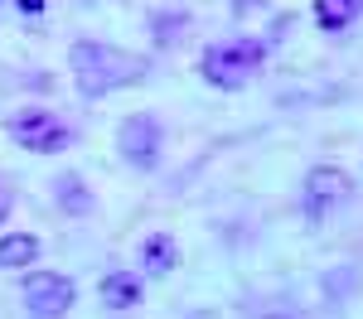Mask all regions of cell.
Here are the masks:
<instances>
[{
    "label": "cell",
    "instance_id": "6",
    "mask_svg": "<svg viewBox=\"0 0 363 319\" xmlns=\"http://www.w3.org/2000/svg\"><path fill=\"white\" fill-rule=\"evenodd\" d=\"M344 194H349V174L335 170V165H315V170L306 174V203L315 213H325V208L339 203Z\"/></svg>",
    "mask_w": 363,
    "mask_h": 319
},
{
    "label": "cell",
    "instance_id": "9",
    "mask_svg": "<svg viewBox=\"0 0 363 319\" xmlns=\"http://www.w3.org/2000/svg\"><path fill=\"white\" fill-rule=\"evenodd\" d=\"M140 257H145V266H150L155 276H165V271H174V261H179V247H174L169 232H150L145 247H140Z\"/></svg>",
    "mask_w": 363,
    "mask_h": 319
},
{
    "label": "cell",
    "instance_id": "3",
    "mask_svg": "<svg viewBox=\"0 0 363 319\" xmlns=\"http://www.w3.org/2000/svg\"><path fill=\"white\" fill-rule=\"evenodd\" d=\"M5 131H10V141L20 145V150H34V155H58L63 145L73 141V131H68L54 112H44V107L15 112L5 121Z\"/></svg>",
    "mask_w": 363,
    "mask_h": 319
},
{
    "label": "cell",
    "instance_id": "1",
    "mask_svg": "<svg viewBox=\"0 0 363 319\" xmlns=\"http://www.w3.org/2000/svg\"><path fill=\"white\" fill-rule=\"evenodd\" d=\"M73 83L83 97H107V92H121V87H136L145 78V58L126 54V49H112V44H97V39H83L73 44Z\"/></svg>",
    "mask_w": 363,
    "mask_h": 319
},
{
    "label": "cell",
    "instance_id": "15",
    "mask_svg": "<svg viewBox=\"0 0 363 319\" xmlns=\"http://www.w3.org/2000/svg\"><path fill=\"white\" fill-rule=\"evenodd\" d=\"M272 319H291V315H272Z\"/></svg>",
    "mask_w": 363,
    "mask_h": 319
},
{
    "label": "cell",
    "instance_id": "8",
    "mask_svg": "<svg viewBox=\"0 0 363 319\" xmlns=\"http://www.w3.org/2000/svg\"><path fill=\"white\" fill-rule=\"evenodd\" d=\"M359 15H363V0H315V25L330 29V34L349 29Z\"/></svg>",
    "mask_w": 363,
    "mask_h": 319
},
{
    "label": "cell",
    "instance_id": "2",
    "mask_svg": "<svg viewBox=\"0 0 363 319\" xmlns=\"http://www.w3.org/2000/svg\"><path fill=\"white\" fill-rule=\"evenodd\" d=\"M267 63V44L262 39H223V44H208L203 49V78L213 87H247Z\"/></svg>",
    "mask_w": 363,
    "mask_h": 319
},
{
    "label": "cell",
    "instance_id": "12",
    "mask_svg": "<svg viewBox=\"0 0 363 319\" xmlns=\"http://www.w3.org/2000/svg\"><path fill=\"white\" fill-rule=\"evenodd\" d=\"M267 0H233V15H252V10H262Z\"/></svg>",
    "mask_w": 363,
    "mask_h": 319
},
{
    "label": "cell",
    "instance_id": "14",
    "mask_svg": "<svg viewBox=\"0 0 363 319\" xmlns=\"http://www.w3.org/2000/svg\"><path fill=\"white\" fill-rule=\"evenodd\" d=\"M5 218H10V194L0 189V223H5Z\"/></svg>",
    "mask_w": 363,
    "mask_h": 319
},
{
    "label": "cell",
    "instance_id": "11",
    "mask_svg": "<svg viewBox=\"0 0 363 319\" xmlns=\"http://www.w3.org/2000/svg\"><path fill=\"white\" fill-rule=\"evenodd\" d=\"M54 194H58V203H63L68 213H92V194L83 189V179H78V174H58V179H54Z\"/></svg>",
    "mask_w": 363,
    "mask_h": 319
},
{
    "label": "cell",
    "instance_id": "7",
    "mask_svg": "<svg viewBox=\"0 0 363 319\" xmlns=\"http://www.w3.org/2000/svg\"><path fill=\"white\" fill-rule=\"evenodd\" d=\"M39 261V237L34 232H5L0 237V266L5 271H20V266H34Z\"/></svg>",
    "mask_w": 363,
    "mask_h": 319
},
{
    "label": "cell",
    "instance_id": "10",
    "mask_svg": "<svg viewBox=\"0 0 363 319\" xmlns=\"http://www.w3.org/2000/svg\"><path fill=\"white\" fill-rule=\"evenodd\" d=\"M102 300H107L112 310H131L140 300V281L126 276V271H112V276H102Z\"/></svg>",
    "mask_w": 363,
    "mask_h": 319
},
{
    "label": "cell",
    "instance_id": "5",
    "mask_svg": "<svg viewBox=\"0 0 363 319\" xmlns=\"http://www.w3.org/2000/svg\"><path fill=\"white\" fill-rule=\"evenodd\" d=\"M20 295H25V305L34 310V315L58 319V315H68V310H73L78 286H73L68 276H58V271H34V276H25Z\"/></svg>",
    "mask_w": 363,
    "mask_h": 319
},
{
    "label": "cell",
    "instance_id": "4",
    "mask_svg": "<svg viewBox=\"0 0 363 319\" xmlns=\"http://www.w3.org/2000/svg\"><path fill=\"white\" fill-rule=\"evenodd\" d=\"M116 145H121V160H126V165L155 170V165H160V150H165V131H160V121H155L150 112H136V116L121 121Z\"/></svg>",
    "mask_w": 363,
    "mask_h": 319
},
{
    "label": "cell",
    "instance_id": "13",
    "mask_svg": "<svg viewBox=\"0 0 363 319\" xmlns=\"http://www.w3.org/2000/svg\"><path fill=\"white\" fill-rule=\"evenodd\" d=\"M15 5H20V10H25V15H39V10H44V5H49V0H15Z\"/></svg>",
    "mask_w": 363,
    "mask_h": 319
}]
</instances>
